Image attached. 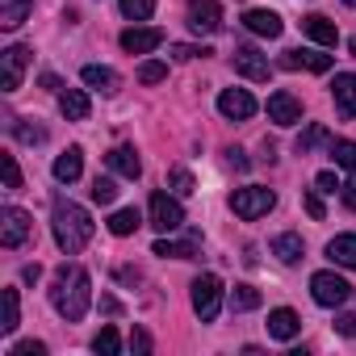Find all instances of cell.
<instances>
[{"instance_id": "1", "label": "cell", "mask_w": 356, "mask_h": 356, "mask_svg": "<svg viewBox=\"0 0 356 356\" xmlns=\"http://www.w3.org/2000/svg\"><path fill=\"white\" fill-rule=\"evenodd\" d=\"M88 302H92V281L80 264H59L55 268V285H51V306L67 318V323H80L88 314Z\"/></svg>"}, {"instance_id": "2", "label": "cell", "mask_w": 356, "mask_h": 356, "mask_svg": "<svg viewBox=\"0 0 356 356\" xmlns=\"http://www.w3.org/2000/svg\"><path fill=\"white\" fill-rule=\"evenodd\" d=\"M55 243H59V252L63 256H76V252H84L88 248V239H92V214L84 210V206H76V202H55Z\"/></svg>"}, {"instance_id": "3", "label": "cell", "mask_w": 356, "mask_h": 356, "mask_svg": "<svg viewBox=\"0 0 356 356\" xmlns=\"http://www.w3.org/2000/svg\"><path fill=\"white\" fill-rule=\"evenodd\" d=\"M273 206H277V193L264 189V185H248V189H235V193H231V210H235L239 218H248V222L264 218Z\"/></svg>"}, {"instance_id": "4", "label": "cell", "mask_w": 356, "mask_h": 356, "mask_svg": "<svg viewBox=\"0 0 356 356\" xmlns=\"http://www.w3.org/2000/svg\"><path fill=\"white\" fill-rule=\"evenodd\" d=\"M189 298H193L197 318H202V323H214V318H218V310H222V281H218L214 273H202V277L193 281Z\"/></svg>"}, {"instance_id": "5", "label": "cell", "mask_w": 356, "mask_h": 356, "mask_svg": "<svg viewBox=\"0 0 356 356\" xmlns=\"http://www.w3.org/2000/svg\"><path fill=\"white\" fill-rule=\"evenodd\" d=\"M147 214H151V227H155V231H163V235L185 227V210H181V202L168 197V193H151Z\"/></svg>"}, {"instance_id": "6", "label": "cell", "mask_w": 356, "mask_h": 356, "mask_svg": "<svg viewBox=\"0 0 356 356\" xmlns=\"http://www.w3.org/2000/svg\"><path fill=\"white\" fill-rule=\"evenodd\" d=\"M26 67H30V47H5V51H0V88L17 92Z\"/></svg>"}, {"instance_id": "7", "label": "cell", "mask_w": 356, "mask_h": 356, "mask_svg": "<svg viewBox=\"0 0 356 356\" xmlns=\"http://www.w3.org/2000/svg\"><path fill=\"white\" fill-rule=\"evenodd\" d=\"M185 17H189L193 34H218L222 30V5H218V0H189Z\"/></svg>"}, {"instance_id": "8", "label": "cell", "mask_w": 356, "mask_h": 356, "mask_svg": "<svg viewBox=\"0 0 356 356\" xmlns=\"http://www.w3.org/2000/svg\"><path fill=\"white\" fill-rule=\"evenodd\" d=\"M348 281L339 277V273H314L310 277V293H314V302L318 306H343L348 302Z\"/></svg>"}, {"instance_id": "9", "label": "cell", "mask_w": 356, "mask_h": 356, "mask_svg": "<svg viewBox=\"0 0 356 356\" xmlns=\"http://www.w3.org/2000/svg\"><path fill=\"white\" fill-rule=\"evenodd\" d=\"M30 239V214L26 210H17V206H9L5 214H0V248H22Z\"/></svg>"}, {"instance_id": "10", "label": "cell", "mask_w": 356, "mask_h": 356, "mask_svg": "<svg viewBox=\"0 0 356 356\" xmlns=\"http://www.w3.org/2000/svg\"><path fill=\"white\" fill-rule=\"evenodd\" d=\"M218 113L231 122H248L256 113V97L248 88H227V92H218Z\"/></svg>"}, {"instance_id": "11", "label": "cell", "mask_w": 356, "mask_h": 356, "mask_svg": "<svg viewBox=\"0 0 356 356\" xmlns=\"http://www.w3.org/2000/svg\"><path fill=\"white\" fill-rule=\"evenodd\" d=\"M159 42H163V30H155V26H130L122 34V51H130V55H151Z\"/></svg>"}, {"instance_id": "12", "label": "cell", "mask_w": 356, "mask_h": 356, "mask_svg": "<svg viewBox=\"0 0 356 356\" xmlns=\"http://www.w3.org/2000/svg\"><path fill=\"white\" fill-rule=\"evenodd\" d=\"M281 67L285 72H314V76H323V72H331V55H318V51H285L281 55Z\"/></svg>"}, {"instance_id": "13", "label": "cell", "mask_w": 356, "mask_h": 356, "mask_svg": "<svg viewBox=\"0 0 356 356\" xmlns=\"http://www.w3.org/2000/svg\"><path fill=\"white\" fill-rule=\"evenodd\" d=\"M268 122L277 126H298L302 122V101L293 92H273L268 97Z\"/></svg>"}, {"instance_id": "14", "label": "cell", "mask_w": 356, "mask_h": 356, "mask_svg": "<svg viewBox=\"0 0 356 356\" xmlns=\"http://www.w3.org/2000/svg\"><path fill=\"white\" fill-rule=\"evenodd\" d=\"M231 63H235V72L248 76V80H268V59H264L256 47H235Z\"/></svg>"}, {"instance_id": "15", "label": "cell", "mask_w": 356, "mask_h": 356, "mask_svg": "<svg viewBox=\"0 0 356 356\" xmlns=\"http://www.w3.org/2000/svg\"><path fill=\"white\" fill-rule=\"evenodd\" d=\"M105 163H109L118 176H126V181H138V176H143V159H138L134 147H113V151L105 155Z\"/></svg>"}, {"instance_id": "16", "label": "cell", "mask_w": 356, "mask_h": 356, "mask_svg": "<svg viewBox=\"0 0 356 356\" xmlns=\"http://www.w3.org/2000/svg\"><path fill=\"white\" fill-rule=\"evenodd\" d=\"M243 26L252 34H260V38H281V30H285V22L277 13H268V9H248L243 13Z\"/></svg>"}, {"instance_id": "17", "label": "cell", "mask_w": 356, "mask_h": 356, "mask_svg": "<svg viewBox=\"0 0 356 356\" xmlns=\"http://www.w3.org/2000/svg\"><path fill=\"white\" fill-rule=\"evenodd\" d=\"M80 80H84L88 88H97V92H105V97H113V92L122 88V76H118L113 67H101V63H88V67L80 72Z\"/></svg>"}, {"instance_id": "18", "label": "cell", "mask_w": 356, "mask_h": 356, "mask_svg": "<svg viewBox=\"0 0 356 356\" xmlns=\"http://www.w3.org/2000/svg\"><path fill=\"white\" fill-rule=\"evenodd\" d=\"M331 97H335V109H339L343 118H356V76H352V72H339V76H335Z\"/></svg>"}, {"instance_id": "19", "label": "cell", "mask_w": 356, "mask_h": 356, "mask_svg": "<svg viewBox=\"0 0 356 356\" xmlns=\"http://www.w3.org/2000/svg\"><path fill=\"white\" fill-rule=\"evenodd\" d=\"M302 30H306V38H314L318 47H335V42H339V30H335V22H331V17H323V13H310V17H302Z\"/></svg>"}, {"instance_id": "20", "label": "cell", "mask_w": 356, "mask_h": 356, "mask_svg": "<svg viewBox=\"0 0 356 356\" xmlns=\"http://www.w3.org/2000/svg\"><path fill=\"white\" fill-rule=\"evenodd\" d=\"M80 172H84V151H80V147H67V151L55 159V181H59V185H72V181H80Z\"/></svg>"}, {"instance_id": "21", "label": "cell", "mask_w": 356, "mask_h": 356, "mask_svg": "<svg viewBox=\"0 0 356 356\" xmlns=\"http://www.w3.org/2000/svg\"><path fill=\"white\" fill-rule=\"evenodd\" d=\"M298 331H302V318H298L289 306H277V310L268 314V335H273V339H293Z\"/></svg>"}, {"instance_id": "22", "label": "cell", "mask_w": 356, "mask_h": 356, "mask_svg": "<svg viewBox=\"0 0 356 356\" xmlns=\"http://www.w3.org/2000/svg\"><path fill=\"white\" fill-rule=\"evenodd\" d=\"M59 109H63V118H72V122H84L92 105H88L84 88H59Z\"/></svg>"}, {"instance_id": "23", "label": "cell", "mask_w": 356, "mask_h": 356, "mask_svg": "<svg viewBox=\"0 0 356 356\" xmlns=\"http://www.w3.org/2000/svg\"><path fill=\"white\" fill-rule=\"evenodd\" d=\"M327 260L339 268H356V235H335L327 243Z\"/></svg>"}, {"instance_id": "24", "label": "cell", "mask_w": 356, "mask_h": 356, "mask_svg": "<svg viewBox=\"0 0 356 356\" xmlns=\"http://www.w3.org/2000/svg\"><path fill=\"white\" fill-rule=\"evenodd\" d=\"M34 9V0H0V30H17Z\"/></svg>"}, {"instance_id": "25", "label": "cell", "mask_w": 356, "mask_h": 356, "mask_svg": "<svg viewBox=\"0 0 356 356\" xmlns=\"http://www.w3.org/2000/svg\"><path fill=\"white\" fill-rule=\"evenodd\" d=\"M302 252H306V248H302V235H293V231H285V235L273 239V256H277L281 264H298Z\"/></svg>"}, {"instance_id": "26", "label": "cell", "mask_w": 356, "mask_h": 356, "mask_svg": "<svg viewBox=\"0 0 356 356\" xmlns=\"http://www.w3.org/2000/svg\"><path fill=\"white\" fill-rule=\"evenodd\" d=\"M197 248H202V239H197V235H189V239H181V243H168V239H159V243H155V256L193 260V256H197Z\"/></svg>"}, {"instance_id": "27", "label": "cell", "mask_w": 356, "mask_h": 356, "mask_svg": "<svg viewBox=\"0 0 356 356\" xmlns=\"http://www.w3.org/2000/svg\"><path fill=\"white\" fill-rule=\"evenodd\" d=\"M327 147H331V159H335V168H348V172H356V143H352V138H331Z\"/></svg>"}, {"instance_id": "28", "label": "cell", "mask_w": 356, "mask_h": 356, "mask_svg": "<svg viewBox=\"0 0 356 356\" xmlns=\"http://www.w3.org/2000/svg\"><path fill=\"white\" fill-rule=\"evenodd\" d=\"M0 302H5V323H0V331L13 335V331H17V323H22V302H17V289H5V293H0Z\"/></svg>"}, {"instance_id": "29", "label": "cell", "mask_w": 356, "mask_h": 356, "mask_svg": "<svg viewBox=\"0 0 356 356\" xmlns=\"http://www.w3.org/2000/svg\"><path fill=\"white\" fill-rule=\"evenodd\" d=\"M318 143H331V134H327V126H318V122H310L302 134H298V155H310Z\"/></svg>"}, {"instance_id": "30", "label": "cell", "mask_w": 356, "mask_h": 356, "mask_svg": "<svg viewBox=\"0 0 356 356\" xmlns=\"http://www.w3.org/2000/svg\"><path fill=\"white\" fill-rule=\"evenodd\" d=\"M138 222H143V218H138V210H118V214L109 218V231H113L118 239H126V235H134V231H138Z\"/></svg>"}, {"instance_id": "31", "label": "cell", "mask_w": 356, "mask_h": 356, "mask_svg": "<svg viewBox=\"0 0 356 356\" xmlns=\"http://www.w3.org/2000/svg\"><path fill=\"white\" fill-rule=\"evenodd\" d=\"M168 189H172L176 197H189V193L197 189V185H193V172H189V168H172V172H168Z\"/></svg>"}, {"instance_id": "32", "label": "cell", "mask_w": 356, "mask_h": 356, "mask_svg": "<svg viewBox=\"0 0 356 356\" xmlns=\"http://www.w3.org/2000/svg\"><path fill=\"white\" fill-rule=\"evenodd\" d=\"M92 352H101V356H118V352H122L118 331H113V327H101V331H97V339H92Z\"/></svg>"}, {"instance_id": "33", "label": "cell", "mask_w": 356, "mask_h": 356, "mask_svg": "<svg viewBox=\"0 0 356 356\" xmlns=\"http://www.w3.org/2000/svg\"><path fill=\"white\" fill-rule=\"evenodd\" d=\"M88 193H92V202H97V206H113V202H118V185L109 181V176H97Z\"/></svg>"}, {"instance_id": "34", "label": "cell", "mask_w": 356, "mask_h": 356, "mask_svg": "<svg viewBox=\"0 0 356 356\" xmlns=\"http://www.w3.org/2000/svg\"><path fill=\"white\" fill-rule=\"evenodd\" d=\"M231 306H235V310H256V306H260V289L235 285V289H231Z\"/></svg>"}, {"instance_id": "35", "label": "cell", "mask_w": 356, "mask_h": 356, "mask_svg": "<svg viewBox=\"0 0 356 356\" xmlns=\"http://www.w3.org/2000/svg\"><path fill=\"white\" fill-rule=\"evenodd\" d=\"M122 13H126L130 22H147V17L155 13V0H122Z\"/></svg>"}, {"instance_id": "36", "label": "cell", "mask_w": 356, "mask_h": 356, "mask_svg": "<svg viewBox=\"0 0 356 356\" xmlns=\"http://www.w3.org/2000/svg\"><path fill=\"white\" fill-rule=\"evenodd\" d=\"M138 80H143V84H159V80H168V63H159V59H147V63L138 67Z\"/></svg>"}, {"instance_id": "37", "label": "cell", "mask_w": 356, "mask_h": 356, "mask_svg": "<svg viewBox=\"0 0 356 356\" xmlns=\"http://www.w3.org/2000/svg\"><path fill=\"white\" fill-rule=\"evenodd\" d=\"M13 134H17L22 143H42V138H47V130H42V126H30L26 118H17V122H13Z\"/></svg>"}, {"instance_id": "38", "label": "cell", "mask_w": 356, "mask_h": 356, "mask_svg": "<svg viewBox=\"0 0 356 356\" xmlns=\"http://www.w3.org/2000/svg\"><path fill=\"white\" fill-rule=\"evenodd\" d=\"M0 168H5V189H22V168L13 155H0Z\"/></svg>"}, {"instance_id": "39", "label": "cell", "mask_w": 356, "mask_h": 356, "mask_svg": "<svg viewBox=\"0 0 356 356\" xmlns=\"http://www.w3.org/2000/svg\"><path fill=\"white\" fill-rule=\"evenodd\" d=\"M9 356H47V343L26 339V343H13V348H9Z\"/></svg>"}, {"instance_id": "40", "label": "cell", "mask_w": 356, "mask_h": 356, "mask_svg": "<svg viewBox=\"0 0 356 356\" xmlns=\"http://www.w3.org/2000/svg\"><path fill=\"white\" fill-rule=\"evenodd\" d=\"M314 189H318V193H335V189H339L335 172H318V176H314Z\"/></svg>"}, {"instance_id": "41", "label": "cell", "mask_w": 356, "mask_h": 356, "mask_svg": "<svg viewBox=\"0 0 356 356\" xmlns=\"http://www.w3.org/2000/svg\"><path fill=\"white\" fill-rule=\"evenodd\" d=\"M172 55H176V59H197V55H202V59H206V55H214V51H210V47H172Z\"/></svg>"}, {"instance_id": "42", "label": "cell", "mask_w": 356, "mask_h": 356, "mask_svg": "<svg viewBox=\"0 0 356 356\" xmlns=\"http://www.w3.org/2000/svg\"><path fill=\"white\" fill-rule=\"evenodd\" d=\"M130 348H134V352H138V356H147V352H151V335H147V331H143V327H138V331H134V335H130Z\"/></svg>"}, {"instance_id": "43", "label": "cell", "mask_w": 356, "mask_h": 356, "mask_svg": "<svg viewBox=\"0 0 356 356\" xmlns=\"http://www.w3.org/2000/svg\"><path fill=\"white\" fill-rule=\"evenodd\" d=\"M302 206H306V214H310V218H323V214H327V210H323V202H318V193H306V197H302Z\"/></svg>"}, {"instance_id": "44", "label": "cell", "mask_w": 356, "mask_h": 356, "mask_svg": "<svg viewBox=\"0 0 356 356\" xmlns=\"http://www.w3.org/2000/svg\"><path fill=\"white\" fill-rule=\"evenodd\" d=\"M335 331L352 339V335H356V314H339V318H335Z\"/></svg>"}, {"instance_id": "45", "label": "cell", "mask_w": 356, "mask_h": 356, "mask_svg": "<svg viewBox=\"0 0 356 356\" xmlns=\"http://www.w3.org/2000/svg\"><path fill=\"white\" fill-rule=\"evenodd\" d=\"M343 206H348V210H356V176L343 185Z\"/></svg>"}, {"instance_id": "46", "label": "cell", "mask_w": 356, "mask_h": 356, "mask_svg": "<svg viewBox=\"0 0 356 356\" xmlns=\"http://www.w3.org/2000/svg\"><path fill=\"white\" fill-rule=\"evenodd\" d=\"M348 51H352V55H356V38H348Z\"/></svg>"}, {"instance_id": "47", "label": "cell", "mask_w": 356, "mask_h": 356, "mask_svg": "<svg viewBox=\"0 0 356 356\" xmlns=\"http://www.w3.org/2000/svg\"><path fill=\"white\" fill-rule=\"evenodd\" d=\"M343 5H352V9H356V0H343Z\"/></svg>"}]
</instances>
